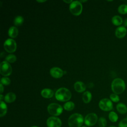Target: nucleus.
Wrapping results in <instances>:
<instances>
[{
  "label": "nucleus",
  "mask_w": 127,
  "mask_h": 127,
  "mask_svg": "<svg viewBox=\"0 0 127 127\" xmlns=\"http://www.w3.org/2000/svg\"><path fill=\"white\" fill-rule=\"evenodd\" d=\"M111 89L114 93L121 94L126 89V83L124 80L121 78H115L111 84Z\"/></svg>",
  "instance_id": "obj_1"
},
{
  "label": "nucleus",
  "mask_w": 127,
  "mask_h": 127,
  "mask_svg": "<svg viewBox=\"0 0 127 127\" xmlns=\"http://www.w3.org/2000/svg\"><path fill=\"white\" fill-rule=\"evenodd\" d=\"M69 127H81L84 122V118L79 113H74L69 116L68 119Z\"/></svg>",
  "instance_id": "obj_2"
},
{
  "label": "nucleus",
  "mask_w": 127,
  "mask_h": 127,
  "mask_svg": "<svg viewBox=\"0 0 127 127\" xmlns=\"http://www.w3.org/2000/svg\"><path fill=\"white\" fill-rule=\"evenodd\" d=\"M71 97L70 91L67 88L62 87L58 89L55 93V98L61 102H67Z\"/></svg>",
  "instance_id": "obj_3"
},
{
  "label": "nucleus",
  "mask_w": 127,
  "mask_h": 127,
  "mask_svg": "<svg viewBox=\"0 0 127 127\" xmlns=\"http://www.w3.org/2000/svg\"><path fill=\"white\" fill-rule=\"evenodd\" d=\"M47 110L48 113L54 117H57L60 116L63 113V108L59 104L53 103L48 105Z\"/></svg>",
  "instance_id": "obj_4"
},
{
  "label": "nucleus",
  "mask_w": 127,
  "mask_h": 127,
  "mask_svg": "<svg viewBox=\"0 0 127 127\" xmlns=\"http://www.w3.org/2000/svg\"><path fill=\"white\" fill-rule=\"evenodd\" d=\"M69 10L74 15H79L82 11V5L80 1H73L69 5Z\"/></svg>",
  "instance_id": "obj_5"
},
{
  "label": "nucleus",
  "mask_w": 127,
  "mask_h": 127,
  "mask_svg": "<svg viewBox=\"0 0 127 127\" xmlns=\"http://www.w3.org/2000/svg\"><path fill=\"white\" fill-rule=\"evenodd\" d=\"M99 107L101 110L108 112L111 111L113 108V105L112 101L108 98H103L99 103Z\"/></svg>",
  "instance_id": "obj_6"
},
{
  "label": "nucleus",
  "mask_w": 127,
  "mask_h": 127,
  "mask_svg": "<svg viewBox=\"0 0 127 127\" xmlns=\"http://www.w3.org/2000/svg\"><path fill=\"white\" fill-rule=\"evenodd\" d=\"M12 67L10 64L6 61H3L0 64V74L5 76L10 75L12 72Z\"/></svg>",
  "instance_id": "obj_7"
},
{
  "label": "nucleus",
  "mask_w": 127,
  "mask_h": 127,
  "mask_svg": "<svg viewBox=\"0 0 127 127\" xmlns=\"http://www.w3.org/2000/svg\"><path fill=\"white\" fill-rule=\"evenodd\" d=\"M4 49L5 50L9 53L14 52L17 48V45L16 42L12 39H7L5 40L3 44Z\"/></svg>",
  "instance_id": "obj_8"
},
{
  "label": "nucleus",
  "mask_w": 127,
  "mask_h": 127,
  "mask_svg": "<svg viewBox=\"0 0 127 127\" xmlns=\"http://www.w3.org/2000/svg\"><path fill=\"white\" fill-rule=\"evenodd\" d=\"M98 121L97 115L94 113L88 114L84 118V123L88 127L94 126Z\"/></svg>",
  "instance_id": "obj_9"
},
{
  "label": "nucleus",
  "mask_w": 127,
  "mask_h": 127,
  "mask_svg": "<svg viewBox=\"0 0 127 127\" xmlns=\"http://www.w3.org/2000/svg\"><path fill=\"white\" fill-rule=\"evenodd\" d=\"M46 125L48 127H61L62 125V123L60 118L51 116L47 119Z\"/></svg>",
  "instance_id": "obj_10"
},
{
  "label": "nucleus",
  "mask_w": 127,
  "mask_h": 127,
  "mask_svg": "<svg viewBox=\"0 0 127 127\" xmlns=\"http://www.w3.org/2000/svg\"><path fill=\"white\" fill-rule=\"evenodd\" d=\"M51 75L55 78H59L64 74V71L58 67H52L50 71Z\"/></svg>",
  "instance_id": "obj_11"
},
{
  "label": "nucleus",
  "mask_w": 127,
  "mask_h": 127,
  "mask_svg": "<svg viewBox=\"0 0 127 127\" xmlns=\"http://www.w3.org/2000/svg\"><path fill=\"white\" fill-rule=\"evenodd\" d=\"M127 33V29L124 26L118 27L115 30V36L119 39L124 38Z\"/></svg>",
  "instance_id": "obj_12"
},
{
  "label": "nucleus",
  "mask_w": 127,
  "mask_h": 127,
  "mask_svg": "<svg viewBox=\"0 0 127 127\" xmlns=\"http://www.w3.org/2000/svg\"><path fill=\"white\" fill-rule=\"evenodd\" d=\"M74 90L79 93L84 91L86 89V86L84 83L81 81H77L74 84Z\"/></svg>",
  "instance_id": "obj_13"
},
{
  "label": "nucleus",
  "mask_w": 127,
  "mask_h": 127,
  "mask_svg": "<svg viewBox=\"0 0 127 127\" xmlns=\"http://www.w3.org/2000/svg\"><path fill=\"white\" fill-rule=\"evenodd\" d=\"M54 91L52 89L45 88L41 91V94L42 96L45 98H51L54 95Z\"/></svg>",
  "instance_id": "obj_14"
},
{
  "label": "nucleus",
  "mask_w": 127,
  "mask_h": 127,
  "mask_svg": "<svg viewBox=\"0 0 127 127\" xmlns=\"http://www.w3.org/2000/svg\"><path fill=\"white\" fill-rule=\"evenodd\" d=\"M116 109L118 113L124 115L127 113V106L123 103H119L116 106Z\"/></svg>",
  "instance_id": "obj_15"
},
{
  "label": "nucleus",
  "mask_w": 127,
  "mask_h": 127,
  "mask_svg": "<svg viewBox=\"0 0 127 127\" xmlns=\"http://www.w3.org/2000/svg\"><path fill=\"white\" fill-rule=\"evenodd\" d=\"M16 98V95L14 93L9 92L5 95L4 97V99L5 102L8 103H10L14 102Z\"/></svg>",
  "instance_id": "obj_16"
},
{
  "label": "nucleus",
  "mask_w": 127,
  "mask_h": 127,
  "mask_svg": "<svg viewBox=\"0 0 127 127\" xmlns=\"http://www.w3.org/2000/svg\"><path fill=\"white\" fill-rule=\"evenodd\" d=\"M112 23L115 25L120 26L123 23V18L119 15H115L112 18Z\"/></svg>",
  "instance_id": "obj_17"
},
{
  "label": "nucleus",
  "mask_w": 127,
  "mask_h": 127,
  "mask_svg": "<svg viewBox=\"0 0 127 127\" xmlns=\"http://www.w3.org/2000/svg\"><path fill=\"white\" fill-rule=\"evenodd\" d=\"M18 31L17 28L15 26L10 27L8 31V34L9 36L12 38H14L17 37L18 35Z\"/></svg>",
  "instance_id": "obj_18"
},
{
  "label": "nucleus",
  "mask_w": 127,
  "mask_h": 127,
  "mask_svg": "<svg viewBox=\"0 0 127 127\" xmlns=\"http://www.w3.org/2000/svg\"><path fill=\"white\" fill-rule=\"evenodd\" d=\"M92 99V94L89 91H85L82 95V100L85 103H88Z\"/></svg>",
  "instance_id": "obj_19"
},
{
  "label": "nucleus",
  "mask_w": 127,
  "mask_h": 127,
  "mask_svg": "<svg viewBox=\"0 0 127 127\" xmlns=\"http://www.w3.org/2000/svg\"><path fill=\"white\" fill-rule=\"evenodd\" d=\"M0 117H2L4 116L7 111V107L6 104L2 101H0Z\"/></svg>",
  "instance_id": "obj_20"
},
{
  "label": "nucleus",
  "mask_w": 127,
  "mask_h": 127,
  "mask_svg": "<svg viewBox=\"0 0 127 127\" xmlns=\"http://www.w3.org/2000/svg\"><path fill=\"white\" fill-rule=\"evenodd\" d=\"M75 107V104L73 102L67 101L64 105V109L67 111L72 110Z\"/></svg>",
  "instance_id": "obj_21"
},
{
  "label": "nucleus",
  "mask_w": 127,
  "mask_h": 127,
  "mask_svg": "<svg viewBox=\"0 0 127 127\" xmlns=\"http://www.w3.org/2000/svg\"><path fill=\"white\" fill-rule=\"evenodd\" d=\"M108 117L110 121L112 123H115L118 120V115L116 112L114 111H111L109 113Z\"/></svg>",
  "instance_id": "obj_22"
},
{
  "label": "nucleus",
  "mask_w": 127,
  "mask_h": 127,
  "mask_svg": "<svg viewBox=\"0 0 127 127\" xmlns=\"http://www.w3.org/2000/svg\"><path fill=\"white\" fill-rule=\"evenodd\" d=\"M24 22V18L22 16L18 15L14 19V24L15 26H19L22 24Z\"/></svg>",
  "instance_id": "obj_23"
},
{
  "label": "nucleus",
  "mask_w": 127,
  "mask_h": 127,
  "mask_svg": "<svg viewBox=\"0 0 127 127\" xmlns=\"http://www.w3.org/2000/svg\"><path fill=\"white\" fill-rule=\"evenodd\" d=\"M118 11L121 14H127V4H123L120 5L118 8Z\"/></svg>",
  "instance_id": "obj_24"
},
{
  "label": "nucleus",
  "mask_w": 127,
  "mask_h": 127,
  "mask_svg": "<svg viewBox=\"0 0 127 127\" xmlns=\"http://www.w3.org/2000/svg\"><path fill=\"white\" fill-rule=\"evenodd\" d=\"M16 61V57L13 54H9L5 58V61L8 63H13Z\"/></svg>",
  "instance_id": "obj_25"
},
{
  "label": "nucleus",
  "mask_w": 127,
  "mask_h": 127,
  "mask_svg": "<svg viewBox=\"0 0 127 127\" xmlns=\"http://www.w3.org/2000/svg\"><path fill=\"white\" fill-rule=\"evenodd\" d=\"M98 124L99 127H106L107 124V120L104 117H101L98 119Z\"/></svg>",
  "instance_id": "obj_26"
},
{
  "label": "nucleus",
  "mask_w": 127,
  "mask_h": 127,
  "mask_svg": "<svg viewBox=\"0 0 127 127\" xmlns=\"http://www.w3.org/2000/svg\"><path fill=\"white\" fill-rule=\"evenodd\" d=\"M110 99L112 101V102L117 103L120 101V97L118 94L113 93L110 95Z\"/></svg>",
  "instance_id": "obj_27"
},
{
  "label": "nucleus",
  "mask_w": 127,
  "mask_h": 127,
  "mask_svg": "<svg viewBox=\"0 0 127 127\" xmlns=\"http://www.w3.org/2000/svg\"><path fill=\"white\" fill-rule=\"evenodd\" d=\"M10 80L8 77H3L1 78L0 80V83L2 85H8L10 83Z\"/></svg>",
  "instance_id": "obj_28"
},
{
  "label": "nucleus",
  "mask_w": 127,
  "mask_h": 127,
  "mask_svg": "<svg viewBox=\"0 0 127 127\" xmlns=\"http://www.w3.org/2000/svg\"><path fill=\"white\" fill-rule=\"evenodd\" d=\"M119 127H127V119L125 118L122 120L118 124Z\"/></svg>",
  "instance_id": "obj_29"
},
{
  "label": "nucleus",
  "mask_w": 127,
  "mask_h": 127,
  "mask_svg": "<svg viewBox=\"0 0 127 127\" xmlns=\"http://www.w3.org/2000/svg\"><path fill=\"white\" fill-rule=\"evenodd\" d=\"M123 26L125 27H127V18H125L124 20H123Z\"/></svg>",
  "instance_id": "obj_30"
},
{
  "label": "nucleus",
  "mask_w": 127,
  "mask_h": 127,
  "mask_svg": "<svg viewBox=\"0 0 127 127\" xmlns=\"http://www.w3.org/2000/svg\"><path fill=\"white\" fill-rule=\"evenodd\" d=\"M3 90H4V88L3 87V85L1 83H0V93H1V94L3 92Z\"/></svg>",
  "instance_id": "obj_31"
},
{
  "label": "nucleus",
  "mask_w": 127,
  "mask_h": 127,
  "mask_svg": "<svg viewBox=\"0 0 127 127\" xmlns=\"http://www.w3.org/2000/svg\"><path fill=\"white\" fill-rule=\"evenodd\" d=\"M64 2H66V3H71L73 1L72 0H63Z\"/></svg>",
  "instance_id": "obj_32"
},
{
  "label": "nucleus",
  "mask_w": 127,
  "mask_h": 127,
  "mask_svg": "<svg viewBox=\"0 0 127 127\" xmlns=\"http://www.w3.org/2000/svg\"><path fill=\"white\" fill-rule=\"evenodd\" d=\"M0 101H2V99H3V95H2V94H0ZM4 98V97H3Z\"/></svg>",
  "instance_id": "obj_33"
},
{
  "label": "nucleus",
  "mask_w": 127,
  "mask_h": 127,
  "mask_svg": "<svg viewBox=\"0 0 127 127\" xmlns=\"http://www.w3.org/2000/svg\"><path fill=\"white\" fill-rule=\"evenodd\" d=\"M46 0H37V1L38 2H44L45 1H46Z\"/></svg>",
  "instance_id": "obj_34"
},
{
  "label": "nucleus",
  "mask_w": 127,
  "mask_h": 127,
  "mask_svg": "<svg viewBox=\"0 0 127 127\" xmlns=\"http://www.w3.org/2000/svg\"><path fill=\"white\" fill-rule=\"evenodd\" d=\"M38 127L36 126H31V127Z\"/></svg>",
  "instance_id": "obj_35"
},
{
  "label": "nucleus",
  "mask_w": 127,
  "mask_h": 127,
  "mask_svg": "<svg viewBox=\"0 0 127 127\" xmlns=\"http://www.w3.org/2000/svg\"><path fill=\"white\" fill-rule=\"evenodd\" d=\"M116 127L114 126H110V127Z\"/></svg>",
  "instance_id": "obj_36"
},
{
  "label": "nucleus",
  "mask_w": 127,
  "mask_h": 127,
  "mask_svg": "<svg viewBox=\"0 0 127 127\" xmlns=\"http://www.w3.org/2000/svg\"><path fill=\"white\" fill-rule=\"evenodd\" d=\"M81 127H86V126H82Z\"/></svg>",
  "instance_id": "obj_37"
},
{
  "label": "nucleus",
  "mask_w": 127,
  "mask_h": 127,
  "mask_svg": "<svg viewBox=\"0 0 127 127\" xmlns=\"http://www.w3.org/2000/svg\"></svg>",
  "instance_id": "obj_38"
}]
</instances>
